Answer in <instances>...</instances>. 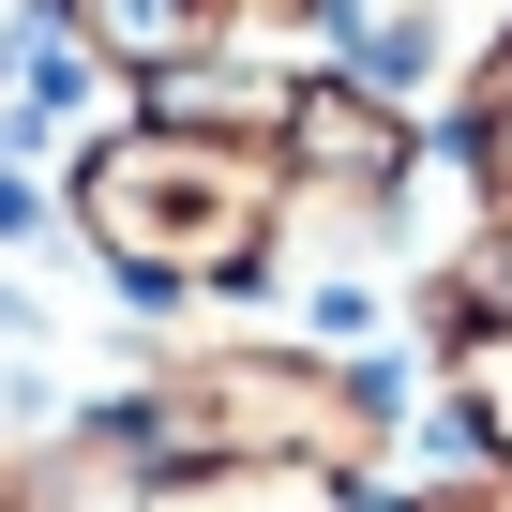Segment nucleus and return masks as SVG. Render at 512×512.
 Listing matches in <instances>:
<instances>
[{
  "label": "nucleus",
  "instance_id": "6e6552de",
  "mask_svg": "<svg viewBox=\"0 0 512 512\" xmlns=\"http://www.w3.org/2000/svg\"><path fill=\"white\" fill-rule=\"evenodd\" d=\"M467 407H482V437L512 452V332H482V347H467Z\"/></svg>",
  "mask_w": 512,
  "mask_h": 512
},
{
  "label": "nucleus",
  "instance_id": "7ed1b4c3",
  "mask_svg": "<svg viewBox=\"0 0 512 512\" xmlns=\"http://www.w3.org/2000/svg\"><path fill=\"white\" fill-rule=\"evenodd\" d=\"M317 16H332V46H347V91L407 106V91H437L482 31H512V0H317Z\"/></svg>",
  "mask_w": 512,
  "mask_h": 512
},
{
  "label": "nucleus",
  "instance_id": "423d86ee",
  "mask_svg": "<svg viewBox=\"0 0 512 512\" xmlns=\"http://www.w3.org/2000/svg\"><path fill=\"white\" fill-rule=\"evenodd\" d=\"M196 512H332V482H302V467H226Z\"/></svg>",
  "mask_w": 512,
  "mask_h": 512
},
{
  "label": "nucleus",
  "instance_id": "20e7f679",
  "mask_svg": "<svg viewBox=\"0 0 512 512\" xmlns=\"http://www.w3.org/2000/svg\"><path fill=\"white\" fill-rule=\"evenodd\" d=\"M287 151H302V181H332V196H392L407 121H392L377 91H347V76H302V91H287Z\"/></svg>",
  "mask_w": 512,
  "mask_h": 512
},
{
  "label": "nucleus",
  "instance_id": "0eeeda50",
  "mask_svg": "<svg viewBox=\"0 0 512 512\" xmlns=\"http://www.w3.org/2000/svg\"><path fill=\"white\" fill-rule=\"evenodd\" d=\"M467 166L512 196V46H497V76H482V106H467Z\"/></svg>",
  "mask_w": 512,
  "mask_h": 512
},
{
  "label": "nucleus",
  "instance_id": "39448f33",
  "mask_svg": "<svg viewBox=\"0 0 512 512\" xmlns=\"http://www.w3.org/2000/svg\"><path fill=\"white\" fill-rule=\"evenodd\" d=\"M76 46H106V61L166 76V61H196V46H211V0H76Z\"/></svg>",
  "mask_w": 512,
  "mask_h": 512
},
{
  "label": "nucleus",
  "instance_id": "f257e3e1",
  "mask_svg": "<svg viewBox=\"0 0 512 512\" xmlns=\"http://www.w3.org/2000/svg\"><path fill=\"white\" fill-rule=\"evenodd\" d=\"M76 226L136 287H241L272 256V166L196 136V121H151V136H106L76 166Z\"/></svg>",
  "mask_w": 512,
  "mask_h": 512
},
{
  "label": "nucleus",
  "instance_id": "1a4fd4ad",
  "mask_svg": "<svg viewBox=\"0 0 512 512\" xmlns=\"http://www.w3.org/2000/svg\"><path fill=\"white\" fill-rule=\"evenodd\" d=\"M482 302H497V317H512V226H497V241H482Z\"/></svg>",
  "mask_w": 512,
  "mask_h": 512
},
{
  "label": "nucleus",
  "instance_id": "f03ea898",
  "mask_svg": "<svg viewBox=\"0 0 512 512\" xmlns=\"http://www.w3.org/2000/svg\"><path fill=\"white\" fill-rule=\"evenodd\" d=\"M151 437L196 452V467H302V452H347L362 437V392H332L302 362H196V377H166Z\"/></svg>",
  "mask_w": 512,
  "mask_h": 512
}]
</instances>
